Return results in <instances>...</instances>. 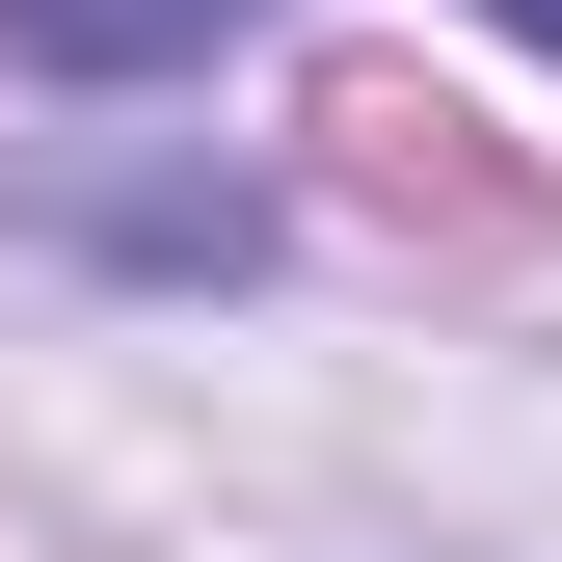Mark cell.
<instances>
[{
	"instance_id": "obj_1",
	"label": "cell",
	"mask_w": 562,
	"mask_h": 562,
	"mask_svg": "<svg viewBox=\"0 0 562 562\" xmlns=\"http://www.w3.org/2000/svg\"><path fill=\"white\" fill-rule=\"evenodd\" d=\"M322 188L348 215H509V161H482V108H429V81H322Z\"/></svg>"
},
{
	"instance_id": "obj_2",
	"label": "cell",
	"mask_w": 562,
	"mask_h": 562,
	"mask_svg": "<svg viewBox=\"0 0 562 562\" xmlns=\"http://www.w3.org/2000/svg\"><path fill=\"white\" fill-rule=\"evenodd\" d=\"M241 0H0V54L27 81H161V54H215Z\"/></svg>"
},
{
	"instance_id": "obj_3",
	"label": "cell",
	"mask_w": 562,
	"mask_h": 562,
	"mask_svg": "<svg viewBox=\"0 0 562 562\" xmlns=\"http://www.w3.org/2000/svg\"><path fill=\"white\" fill-rule=\"evenodd\" d=\"M509 27H536V54H562V0H509Z\"/></svg>"
}]
</instances>
